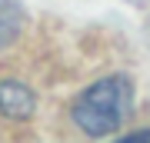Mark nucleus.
I'll return each instance as SVG.
<instances>
[{
    "instance_id": "nucleus-2",
    "label": "nucleus",
    "mask_w": 150,
    "mask_h": 143,
    "mask_svg": "<svg viewBox=\"0 0 150 143\" xmlns=\"http://www.w3.org/2000/svg\"><path fill=\"white\" fill-rule=\"evenodd\" d=\"M33 93L27 90L23 83H13V80H7V83H0V113L10 120H27L33 113Z\"/></svg>"
},
{
    "instance_id": "nucleus-1",
    "label": "nucleus",
    "mask_w": 150,
    "mask_h": 143,
    "mask_svg": "<svg viewBox=\"0 0 150 143\" xmlns=\"http://www.w3.org/2000/svg\"><path fill=\"white\" fill-rule=\"evenodd\" d=\"M130 97L134 93H130L127 77L97 80L74 103V123L87 137H107V133H113L123 123V117L130 110Z\"/></svg>"
},
{
    "instance_id": "nucleus-3",
    "label": "nucleus",
    "mask_w": 150,
    "mask_h": 143,
    "mask_svg": "<svg viewBox=\"0 0 150 143\" xmlns=\"http://www.w3.org/2000/svg\"><path fill=\"white\" fill-rule=\"evenodd\" d=\"M127 140H150V130H144V133H134V137H127Z\"/></svg>"
}]
</instances>
